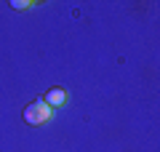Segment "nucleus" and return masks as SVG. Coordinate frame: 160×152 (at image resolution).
Segmentation results:
<instances>
[{
    "label": "nucleus",
    "mask_w": 160,
    "mask_h": 152,
    "mask_svg": "<svg viewBox=\"0 0 160 152\" xmlns=\"http://www.w3.org/2000/svg\"><path fill=\"white\" fill-rule=\"evenodd\" d=\"M11 6H13V8H19V11H24V8H32L35 3H32V0H13Z\"/></svg>",
    "instance_id": "obj_3"
},
{
    "label": "nucleus",
    "mask_w": 160,
    "mask_h": 152,
    "mask_svg": "<svg viewBox=\"0 0 160 152\" xmlns=\"http://www.w3.org/2000/svg\"><path fill=\"white\" fill-rule=\"evenodd\" d=\"M43 101H46L51 109H53V107H62L64 101H67V91H64V88H51L46 96H43Z\"/></svg>",
    "instance_id": "obj_2"
},
{
    "label": "nucleus",
    "mask_w": 160,
    "mask_h": 152,
    "mask_svg": "<svg viewBox=\"0 0 160 152\" xmlns=\"http://www.w3.org/2000/svg\"><path fill=\"white\" fill-rule=\"evenodd\" d=\"M24 120L29 125H43L51 120V107L46 101H32L29 107H24Z\"/></svg>",
    "instance_id": "obj_1"
}]
</instances>
